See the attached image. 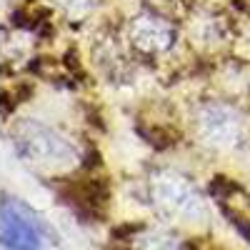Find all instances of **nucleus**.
Segmentation results:
<instances>
[{"instance_id":"nucleus-1","label":"nucleus","mask_w":250,"mask_h":250,"mask_svg":"<svg viewBox=\"0 0 250 250\" xmlns=\"http://www.w3.org/2000/svg\"><path fill=\"white\" fill-rule=\"evenodd\" d=\"M3 243L10 250H40V230L20 203L3 208Z\"/></svg>"}]
</instances>
